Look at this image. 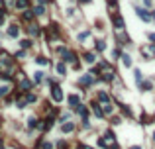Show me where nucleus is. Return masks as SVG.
Returning a JSON list of instances; mask_svg holds the SVG:
<instances>
[{"label":"nucleus","mask_w":155,"mask_h":149,"mask_svg":"<svg viewBox=\"0 0 155 149\" xmlns=\"http://www.w3.org/2000/svg\"><path fill=\"white\" fill-rule=\"evenodd\" d=\"M51 86H53V90H51V96H53V100H55V102H61V100H63V92H61V89H59V86H57L55 83H53Z\"/></svg>","instance_id":"nucleus-1"},{"label":"nucleus","mask_w":155,"mask_h":149,"mask_svg":"<svg viewBox=\"0 0 155 149\" xmlns=\"http://www.w3.org/2000/svg\"><path fill=\"white\" fill-rule=\"evenodd\" d=\"M136 12H137V16H140V18L143 20V22H149V20L153 18V16H151L149 12H145V10H143V8H136Z\"/></svg>","instance_id":"nucleus-2"},{"label":"nucleus","mask_w":155,"mask_h":149,"mask_svg":"<svg viewBox=\"0 0 155 149\" xmlns=\"http://www.w3.org/2000/svg\"><path fill=\"white\" fill-rule=\"evenodd\" d=\"M59 51L63 53V59H65V61H69V63H73V61H75V55H73L71 51H65L63 47H59Z\"/></svg>","instance_id":"nucleus-3"},{"label":"nucleus","mask_w":155,"mask_h":149,"mask_svg":"<svg viewBox=\"0 0 155 149\" xmlns=\"http://www.w3.org/2000/svg\"><path fill=\"white\" fill-rule=\"evenodd\" d=\"M141 53H143V55H145V57H153V55H155V45L143 47V49H141Z\"/></svg>","instance_id":"nucleus-4"},{"label":"nucleus","mask_w":155,"mask_h":149,"mask_svg":"<svg viewBox=\"0 0 155 149\" xmlns=\"http://www.w3.org/2000/svg\"><path fill=\"white\" fill-rule=\"evenodd\" d=\"M80 84H83V86L92 84V73H90V74H85V77H80Z\"/></svg>","instance_id":"nucleus-5"},{"label":"nucleus","mask_w":155,"mask_h":149,"mask_svg":"<svg viewBox=\"0 0 155 149\" xmlns=\"http://www.w3.org/2000/svg\"><path fill=\"white\" fill-rule=\"evenodd\" d=\"M112 22H114V26H116V30H122V28H124V20L120 18V16H114Z\"/></svg>","instance_id":"nucleus-6"},{"label":"nucleus","mask_w":155,"mask_h":149,"mask_svg":"<svg viewBox=\"0 0 155 149\" xmlns=\"http://www.w3.org/2000/svg\"><path fill=\"white\" fill-rule=\"evenodd\" d=\"M18 33H20V28H18V26H10V30H8V35H10V37H18Z\"/></svg>","instance_id":"nucleus-7"},{"label":"nucleus","mask_w":155,"mask_h":149,"mask_svg":"<svg viewBox=\"0 0 155 149\" xmlns=\"http://www.w3.org/2000/svg\"><path fill=\"white\" fill-rule=\"evenodd\" d=\"M79 100H80V98L77 96V94H71V96H69V104H71V106H77V104H79Z\"/></svg>","instance_id":"nucleus-8"},{"label":"nucleus","mask_w":155,"mask_h":149,"mask_svg":"<svg viewBox=\"0 0 155 149\" xmlns=\"http://www.w3.org/2000/svg\"><path fill=\"white\" fill-rule=\"evenodd\" d=\"M122 63L126 67H132V57H130V55H122Z\"/></svg>","instance_id":"nucleus-9"},{"label":"nucleus","mask_w":155,"mask_h":149,"mask_svg":"<svg viewBox=\"0 0 155 149\" xmlns=\"http://www.w3.org/2000/svg\"><path fill=\"white\" fill-rule=\"evenodd\" d=\"M33 12H35V16H43L45 14V8H43V4H41V6H38V8H33Z\"/></svg>","instance_id":"nucleus-10"},{"label":"nucleus","mask_w":155,"mask_h":149,"mask_svg":"<svg viewBox=\"0 0 155 149\" xmlns=\"http://www.w3.org/2000/svg\"><path fill=\"white\" fill-rule=\"evenodd\" d=\"M26 6H28V0H16V8H26Z\"/></svg>","instance_id":"nucleus-11"},{"label":"nucleus","mask_w":155,"mask_h":149,"mask_svg":"<svg viewBox=\"0 0 155 149\" xmlns=\"http://www.w3.org/2000/svg\"><path fill=\"white\" fill-rule=\"evenodd\" d=\"M57 71H59V74H65V73H67L65 63H59V65H57Z\"/></svg>","instance_id":"nucleus-12"},{"label":"nucleus","mask_w":155,"mask_h":149,"mask_svg":"<svg viewBox=\"0 0 155 149\" xmlns=\"http://www.w3.org/2000/svg\"><path fill=\"white\" fill-rule=\"evenodd\" d=\"M94 45H96V49H98V51H104V49H106V43H104V41H96Z\"/></svg>","instance_id":"nucleus-13"},{"label":"nucleus","mask_w":155,"mask_h":149,"mask_svg":"<svg viewBox=\"0 0 155 149\" xmlns=\"http://www.w3.org/2000/svg\"><path fill=\"white\" fill-rule=\"evenodd\" d=\"M98 98H100V102H104V104L108 102V94H106V92H100V94H98Z\"/></svg>","instance_id":"nucleus-14"},{"label":"nucleus","mask_w":155,"mask_h":149,"mask_svg":"<svg viewBox=\"0 0 155 149\" xmlns=\"http://www.w3.org/2000/svg\"><path fill=\"white\" fill-rule=\"evenodd\" d=\"M85 61H86V63H94V55H92V53H86V55H85Z\"/></svg>","instance_id":"nucleus-15"},{"label":"nucleus","mask_w":155,"mask_h":149,"mask_svg":"<svg viewBox=\"0 0 155 149\" xmlns=\"http://www.w3.org/2000/svg\"><path fill=\"white\" fill-rule=\"evenodd\" d=\"M89 35H90L89 32H83V33H79V41H85V39H86Z\"/></svg>","instance_id":"nucleus-16"},{"label":"nucleus","mask_w":155,"mask_h":149,"mask_svg":"<svg viewBox=\"0 0 155 149\" xmlns=\"http://www.w3.org/2000/svg\"><path fill=\"white\" fill-rule=\"evenodd\" d=\"M30 33H32V35H38V33H39V28H38V26H32V28H30Z\"/></svg>","instance_id":"nucleus-17"},{"label":"nucleus","mask_w":155,"mask_h":149,"mask_svg":"<svg viewBox=\"0 0 155 149\" xmlns=\"http://www.w3.org/2000/svg\"><path fill=\"white\" fill-rule=\"evenodd\" d=\"M30 86H32V83H30V80H22V89H24V90H28Z\"/></svg>","instance_id":"nucleus-18"},{"label":"nucleus","mask_w":155,"mask_h":149,"mask_svg":"<svg viewBox=\"0 0 155 149\" xmlns=\"http://www.w3.org/2000/svg\"><path fill=\"white\" fill-rule=\"evenodd\" d=\"M35 61H38L39 65H47V63H49V61H47L45 57H38V59H35Z\"/></svg>","instance_id":"nucleus-19"},{"label":"nucleus","mask_w":155,"mask_h":149,"mask_svg":"<svg viewBox=\"0 0 155 149\" xmlns=\"http://www.w3.org/2000/svg\"><path fill=\"white\" fill-rule=\"evenodd\" d=\"M73 124H65V126H63V131H73Z\"/></svg>","instance_id":"nucleus-20"},{"label":"nucleus","mask_w":155,"mask_h":149,"mask_svg":"<svg viewBox=\"0 0 155 149\" xmlns=\"http://www.w3.org/2000/svg\"><path fill=\"white\" fill-rule=\"evenodd\" d=\"M110 112H112V106L106 102V104H104V114H110Z\"/></svg>","instance_id":"nucleus-21"},{"label":"nucleus","mask_w":155,"mask_h":149,"mask_svg":"<svg viewBox=\"0 0 155 149\" xmlns=\"http://www.w3.org/2000/svg\"><path fill=\"white\" fill-rule=\"evenodd\" d=\"M8 86H2V89H0V96H6V94H8Z\"/></svg>","instance_id":"nucleus-22"},{"label":"nucleus","mask_w":155,"mask_h":149,"mask_svg":"<svg viewBox=\"0 0 155 149\" xmlns=\"http://www.w3.org/2000/svg\"><path fill=\"white\" fill-rule=\"evenodd\" d=\"M38 126V120L35 118H30V128H35Z\"/></svg>","instance_id":"nucleus-23"},{"label":"nucleus","mask_w":155,"mask_h":149,"mask_svg":"<svg viewBox=\"0 0 155 149\" xmlns=\"http://www.w3.org/2000/svg\"><path fill=\"white\" fill-rule=\"evenodd\" d=\"M33 14H35V12H26V14H24V18H26V20H32Z\"/></svg>","instance_id":"nucleus-24"},{"label":"nucleus","mask_w":155,"mask_h":149,"mask_svg":"<svg viewBox=\"0 0 155 149\" xmlns=\"http://www.w3.org/2000/svg\"><path fill=\"white\" fill-rule=\"evenodd\" d=\"M43 79V73H41V71H38V73H35V80H38V83H39V80H41Z\"/></svg>","instance_id":"nucleus-25"},{"label":"nucleus","mask_w":155,"mask_h":149,"mask_svg":"<svg viewBox=\"0 0 155 149\" xmlns=\"http://www.w3.org/2000/svg\"><path fill=\"white\" fill-rule=\"evenodd\" d=\"M26 100H28V102H35V96H33V94H28V96H26Z\"/></svg>","instance_id":"nucleus-26"},{"label":"nucleus","mask_w":155,"mask_h":149,"mask_svg":"<svg viewBox=\"0 0 155 149\" xmlns=\"http://www.w3.org/2000/svg\"><path fill=\"white\" fill-rule=\"evenodd\" d=\"M30 45H32V41H30V39H24V41H22V47H30Z\"/></svg>","instance_id":"nucleus-27"},{"label":"nucleus","mask_w":155,"mask_h":149,"mask_svg":"<svg viewBox=\"0 0 155 149\" xmlns=\"http://www.w3.org/2000/svg\"><path fill=\"white\" fill-rule=\"evenodd\" d=\"M4 22V8H0V24Z\"/></svg>","instance_id":"nucleus-28"},{"label":"nucleus","mask_w":155,"mask_h":149,"mask_svg":"<svg viewBox=\"0 0 155 149\" xmlns=\"http://www.w3.org/2000/svg\"><path fill=\"white\" fill-rule=\"evenodd\" d=\"M79 114L80 116H86V108H79Z\"/></svg>","instance_id":"nucleus-29"},{"label":"nucleus","mask_w":155,"mask_h":149,"mask_svg":"<svg viewBox=\"0 0 155 149\" xmlns=\"http://www.w3.org/2000/svg\"><path fill=\"white\" fill-rule=\"evenodd\" d=\"M51 147H53L51 143H43V149H51Z\"/></svg>","instance_id":"nucleus-30"},{"label":"nucleus","mask_w":155,"mask_h":149,"mask_svg":"<svg viewBox=\"0 0 155 149\" xmlns=\"http://www.w3.org/2000/svg\"><path fill=\"white\" fill-rule=\"evenodd\" d=\"M143 4H145V6H151V0H143Z\"/></svg>","instance_id":"nucleus-31"},{"label":"nucleus","mask_w":155,"mask_h":149,"mask_svg":"<svg viewBox=\"0 0 155 149\" xmlns=\"http://www.w3.org/2000/svg\"><path fill=\"white\" fill-rule=\"evenodd\" d=\"M149 39H151V41H155V33H149Z\"/></svg>","instance_id":"nucleus-32"},{"label":"nucleus","mask_w":155,"mask_h":149,"mask_svg":"<svg viewBox=\"0 0 155 149\" xmlns=\"http://www.w3.org/2000/svg\"><path fill=\"white\" fill-rule=\"evenodd\" d=\"M45 2H47V0H39V4H45Z\"/></svg>","instance_id":"nucleus-33"},{"label":"nucleus","mask_w":155,"mask_h":149,"mask_svg":"<svg viewBox=\"0 0 155 149\" xmlns=\"http://www.w3.org/2000/svg\"><path fill=\"white\" fill-rule=\"evenodd\" d=\"M80 2H90V0H80Z\"/></svg>","instance_id":"nucleus-34"},{"label":"nucleus","mask_w":155,"mask_h":149,"mask_svg":"<svg viewBox=\"0 0 155 149\" xmlns=\"http://www.w3.org/2000/svg\"><path fill=\"white\" fill-rule=\"evenodd\" d=\"M0 149H4V145H2V143H0Z\"/></svg>","instance_id":"nucleus-35"},{"label":"nucleus","mask_w":155,"mask_h":149,"mask_svg":"<svg viewBox=\"0 0 155 149\" xmlns=\"http://www.w3.org/2000/svg\"><path fill=\"white\" fill-rule=\"evenodd\" d=\"M132 149H140V147H132Z\"/></svg>","instance_id":"nucleus-36"},{"label":"nucleus","mask_w":155,"mask_h":149,"mask_svg":"<svg viewBox=\"0 0 155 149\" xmlns=\"http://www.w3.org/2000/svg\"><path fill=\"white\" fill-rule=\"evenodd\" d=\"M153 18H155V12H153Z\"/></svg>","instance_id":"nucleus-37"},{"label":"nucleus","mask_w":155,"mask_h":149,"mask_svg":"<svg viewBox=\"0 0 155 149\" xmlns=\"http://www.w3.org/2000/svg\"><path fill=\"white\" fill-rule=\"evenodd\" d=\"M79 149H85V147H79Z\"/></svg>","instance_id":"nucleus-38"}]
</instances>
